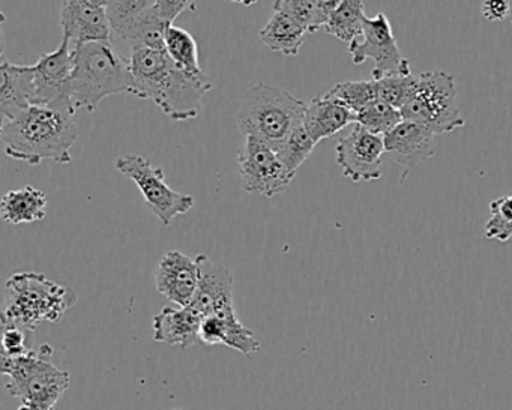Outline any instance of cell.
I'll list each match as a JSON object with an SVG mask.
<instances>
[{
    "label": "cell",
    "mask_w": 512,
    "mask_h": 410,
    "mask_svg": "<svg viewBox=\"0 0 512 410\" xmlns=\"http://www.w3.org/2000/svg\"><path fill=\"white\" fill-rule=\"evenodd\" d=\"M17 410H55L53 407L38 406V404L23 403Z\"/></svg>",
    "instance_id": "37"
},
{
    "label": "cell",
    "mask_w": 512,
    "mask_h": 410,
    "mask_svg": "<svg viewBox=\"0 0 512 410\" xmlns=\"http://www.w3.org/2000/svg\"><path fill=\"white\" fill-rule=\"evenodd\" d=\"M157 0H107L112 31L130 44L137 29L154 13Z\"/></svg>",
    "instance_id": "22"
},
{
    "label": "cell",
    "mask_w": 512,
    "mask_h": 410,
    "mask_svg": "<svg viewBox=\"0 0 512 410\" xmlns=\"http://www.w3.org/2000/svg\"><path fill=\"white\" fill-rule=\"evenodd\" d=\"M164 49L169 58L175 62L176 67L190 71V73H205V70L200 67L199 47H197L196 40L185 29L175 25L167 26L166 35H164Z\"/></svg>",
    "instance_id": "25"
},
{
    "label": "cell",
    "mask_w": 512,
    "mask_h": 410,
    "mask_svg": "<svg viewBox=\"0 0 512 410\" xmlns=\"http://www.w3.org/2000/svg\"><path fill=\"white\" fill-rule=\"evenodd\" d=\"M0 214L10 224H29L43 221L47 215V196L32 185L8 191L2 197Z\"/></svg>",
    "instance_id": "21"
},
{
    "label": "cell",
    "mask_w": 512,
    "mask_h": 410,
    "mask_svg": "<svg viewBox=\"0 0 512 410\" xmlns=\"http://www.w3.org/2000/svg\"><path fill=\"white\" fill-rule=\"evenodd\" d=\"M199 286V266L196 260L181 251H169L161 257L155 269L158 292L179 307H188Z\"/></svg>",
    "instance_id": "14"
},
{
    "label": "cell",
    "mask_w": 512,
    "mask_h": 410,
    "mask_svg": "<svg viewBox=\"0 0 512 410\" xmlns=\"http://www.w3.org/2000/svg\"><path fill=\"white\" fill-rule=\"evenodd\" d=\"M335 152L338 166L350 181H377L382 176L383 137L370 133L361 125L356 124L347 136L338 140Z\"/></svg>",
    "instance_id": "12"
},
{
    "label": "cell",
    "mask_w": 512,
    "mask_h": 410,
    "mask_svg": "<svg viewBox=\"0 0 512 410\" xmlns=\"http://www.w3.org/2000/svg\"><path fill=\"white\" fill-rule=\"evenodd\" d=\"M349 53L355 65H362L367 59L374 62L373 79L412 74L409 59L401 53L391 23L383 13L373 19L367 17L361 37L349 44Z\"/></svg>",
    "instance_id": "9"
},
{
    "label": "cell",
    "mask_w": 512,
    "mask_h": 410,
    "mask_svg": "<svg viewBox=\"0 0 512 410\" xmlns=\"http://www.w3.org/2000/svg\"><path fill=\"white\" fill-rule=\"evenodd\" d=\"M77 302L76 292L37 272H17L5 284L2 325L35 332L44 322L58 323Z\"/></svg>",
    "instance_id": "4"
},
{
    "label": "cell",
    "mask_w": 512,
    "mask_h": 410,
    "mask_svg": "<svg viewBox=\"0 0 512 410\" xmlns=\"http://www.w3.org/2000/svg\"><path fill=\"white\" fill-rule=\"evenodd\" d=\"M365 7L362 0H344L343 4L329 14L325 25L326 34L343 43L352 44L364 31Z\"/></svg>",
    "instance_id": "24"
},
{
    "label": "cell",
    "mask_w": 512,
    "mask_h": 410,
    "mask_svg": "<svg viewBox=\"0 0 512 410\" xmlns=\"http://www.w3.org/2000/svg\"><path fill=\"white\" fill-rule=\"evenodd\" d=\"M274 13L295 20L308 34H316L325 28L329 19V14L323 11L317 0H274Z\"/></svg>",
    "instance_id": "26"
},
{
    "label": "cell",
    "mask_w": 512,
    "mask_h": 410,
    "mask_svg": "<svg viewBox=\"0 0 512 410\" xmlns=\"http://www.w3.org/2000/svg\"><path fill=\"white\" fill-rule=\"evenodd\" d=\"M116 170L134 182L152 214L169 226L173 218L188 214L194 208L193 196L172 190L166 184L163 169L155 167L142 155H127L116 160Z\"/></svg>",
    "instance_id": "8"
},
{
    "label": "cell",
    "mask_w": 512,
    "mask_h": 410,
    "mask_svg": "<svg viewBox=\"0 0 512 410\" xmlns=\"http://www.w3.org/2000/svg\"><path fill=\"white\" fill-rule=\"evenodd\" d=\"M76 112L53 106H31L11 121L2 122L0 139L5 154L17 161L38 166L41 161L71 164L79 127Z\"/></svg>",
    "instance_id": "2"
},
{
    "label": "cell",
    "mask_w": 512,
    "mask_h": 410,
    "mask_svg": "<svg viewBox=\"0 0 512 410\" xmlns=\"http://www.w3.org/2000/svg\"><path fill=\"white\" fill-rule=\"evenodd\" d=\"M316 145L317 143L311 139L310 134H308L304 124H302L296 127L295 130L275 148V152H277L278 157L283 161L287 170H289L292 175H296L299 167L313 154Z\"/></svg>",
    "instance_id": "27"
},
{
    "label": "cell",
    "mask_w": 512,
    "mask_h": 410,
    "mask_svg": "<svg viewBox=\"0 0 512 410\" xmlns=\"http://www.w3.org/2000/svg\"><path fill=\"white\" fill-rule=\"evenodd\" d=\"M373 80L376 83L377 100L401 110L412 94L416 74H395Z\"/></svg>",
    "instance_id": "29"
},
{
    "label": "cell",
    "mask_w": 512,
    "mask_h": 410,
    "mask_svg": "<svg viewBox=\"0 0 512 410\" xmlns=\"http://www.w3.org/2000/svg\"><path fill=\"white\" fill-rule=\"evenodd\" d=\"M155 10H157V13L160 14L164 22L173 25V22H175L184 11H191L190 0H157Z\"/></svg>",
    "instance_id": "33"
},
{
    "label": "cell",
    "mask_w": 512,
    "mask_h": 410,
    "mask_svg": "<svg viewBox=\"0 0 512 410\" xmlns=\"http://www.w3.org/2000/svg\"><path fill=\"white\" fill-rule=\"evenodd\" d=\"M485 238L508 242L512 238V196H503L490 203V220L485 223Z\"/></svg>",
    "instance_id": "31"
},
{
    "label": "cell",
    "mask_w": 512,
    "mask_h": 410,
    "mask_svg": "<svg viewBox=\"0 0 512 410\" xmlns=\"http://www.w3.org/2000/svg\"><path fill=\"white\" fill-rule=\"evenodd\" d=\"M0 113L2 122L11 121L35 104V77L32 65L11 64L7 58L0 65Z\"/></svg>",
    "instance_id": "16"
},
{
    "label": "cell",
    "mask_w": 512,
    "mask_h": 410,
    "mask_svg": "<svg viewBox=\"0 0 512 410\" xmlns=\"http://www.w3.org/2000/svg\"><path fill=\"white\" fill-rule=\"evenodd\" d=\"M173 410H184V409H173Z\"/></svg>",
    "instance_id": "39"
},
{
    "label": "cell",
    "mask_w": 512,
    "mask_h": 410,
    "mask_svg": "<svg viewBox=\"0 0 512 410\" xmlns=\"http://www.w3.org/2000/svg\"><path fill=\"white\" fill-rule=\"evenodd\" d=\"M202 319L190 307L167 305L154 317V340L188 349L200 341Z\"/></svg>",
    "instance_id": "20"
},
{
    "label": "cell",
    "mask_w": 512,
    "mask_h": 410,
    "mask_svg": "<svg viewBox=\"0 0 512 410\" xmlns=\"http://www.w3.org/2000/svg\"><path fill=\"white\" fill-rule=\"evenodd\" d=\"M118 94H134L130 58H124L110 40L74 46L71 100L76 110L94 113L101 101Z\"/></svg>",
    "instance_id": "3"
},
{
    "label": "cell",
    "mask_w": 512,
    "mask_h": 410,
    "mask_svg": "<svg viewBox=\"0 0 512 410\" xmlns=\"http://www.w3.org/2000/svg\"><path fill=\"white\" fill-rule=\"evenodd\" d=\"M319 2L320 7L323 8V11L331 14L332 11L337 10L341 4H343L344 0H317Z\"/></svg>",
    "instance_id": "36"
},
{
    "label": "cell",
    "mask_w": 512,
    "mask_h": 410,
    "mask_svg": "<svg viewBox=\"0 0 512 410\" xmlns=\"http://www.w3.org/2000/svg\"><path fill=\"white\" fill-rule=\"evenodd\" d=\"M400 112L403 121L425 125L436 134L464 127L454 77L445 71L416 74L412 94Z\"/></svg>",
    "instance_id": "7"
},
{
    "label": "cell",
    "mask_w": 512,
    "mask_h": 410,
    "mask_svg": "<svg viewBox=\"0 0 512 410\" xmlns=\"http://www.w3.org/2000/svg\"><path fill=\"white\" fill-rule=\"evenodd\" d=\"M350 124H356V115L334 95L325 94L307 104L304 127L316 143L331 139Z\"/></svg>",
    "instance_id": "17"
},
{
    "label": "cell",
    "mask_w": 512,
    "mask_h": 410,
    "mask_svg": "<svg viewBox=\"0 0 512 410\" xmlns=\"http://www.w3.org/2000/svg\"><path fill=\"white\" fill-rule=\"evenodd\" d=\"M238 164L247 193L259 194L268 199L283 193L295 178L275 149L253 136H245Z\"/></svg>",
    "instance_id": "10"
},
{
    "label": "cell",
    "mask_w": 512,
    "mask_h": 410,
    "mask_svg": "<svg viewBox=\"0 0 512 410\" xmlns=\"http://www.w3.org/2000/svg\"><path fill=\"white\" fill-rule=\"evenodd\" d=\"M199 266V286L188 307L199 316H226L236 313L233 286L235 278L229 269L212 262L205 254L196 257Z\"/></svg>",
    "instance_id": "13"
},
{
    "label": "cell",
    "mask_w": 512,
    "mask_h": 410,
    "mask_svg": "<svg viewBox=\"0 0 512 410\" xmlns=\"http://www.w3.org/2000/svg\"><path fill=\"white\" fill-rule=\"evenodd\" d=\"M64 2L80 5V7L107 8V0H64Z\"/></svg>",
    "instance_id": "35"
},
{
    "label": "cell",
    "mask_w": 512,
    "mask_h": 410,
    "mask_svg": "<svg viewBox=\"0 0 512 410\" xmlns=\"http://www.w3.org/2000/svg\"><path fill=\"white\" fill-rule=\"evenodd\" d=\"M34 332L25 331L17 326H4V337H2V347L4 353L2 356H20L25 355L31 349L29 341L32 340Z\"/></svg>",
    "instance_id": "32"
},
{
    "label": "cell",
    "mask_w": 512,
    "mask_h": 410,
    "mask_svg": "<svg viewBox=\"0 0 512 410\" xmlns=\"http://www.w3.org/2000/svg\"><path fill=\"white\" fill-rule=\"evenodd\" d=\"M61 26L64 37L73 46L109 41L112 26H110L107 8H88L80 5L62 4Z\"/></svg>",
    "instance_id": "18"
},
{
    "label": "cell",
    "mask_w": 512,
    "mask_h": 410,
    "mask_svg": "<svg viewBox=\"0 0 512 410\" xmlns=\"http://www.w3.org/2000/svg\"><path fill=\"white\" fill-rule=\"evenodd\" d=\"M329 94L341 101L344 106L349 107L353 113H359L370 104L376 103L377 91L374 80L371 82H343L335 85Z\"/></svg>",
    "instance_id": "30"
},
{
    "label": "cell",
    "mask_w": 512,
    "mask_h": 410,
    "mask_svg": "<svg viewBox=\"0 0 512 410\" xmlns=\"http://www.w3.org/2000/svg\"><path fill=\"white\" fill-rule=\"evenodd\" d=\"M235 4L244 5V7H251V5L257 4V0H232Z\"/></svg>",
    "instance_id": "38"
},
{
    "label": "cell",
    "mask_w": 512,
    "mask_h": 410,
    "mask_svg": "<svg viewBox=\"0 0 512 410\" xmlns=\"http://www.w3.org/2000/svg\"><path fill=\"white\" fill-rule=\"evenodd\" d=\"M482 16L487 22H503L511 13L509 0H482Z\"/></svg>",
    "instance_id": "34"
},
{
    "label": "cell",
    "mask_w": 512,
    "mask_h": 410,
    "mask_svg": "<svg viewBox=\"0 0 512 410\" xmlns=\"http://www.w3.org/2000/svg\"><path fill=\"white\" fill-rule=\"evenodd\" d=\"M53 349L44 344L25 355L2 356V374L7 391L23 403L55 407L71 383L68 371L52 362Z\"/></svg>",
    "instance_id": "6"
},
{
    "label": "cell",
    "mask_w": 512,
    "mask_h": 410,
    "mask_svg": "<svg viewBox=\"0 0 512 410\" xmlns=\"http://www.w3.org/2000/svg\"><path fill=\"white\" fill-rule=\"evenodd\" d=\"M308 32L299 23L281 13H274L268 25L260 31V40L272 52L287 58L298 56Z\"/></svg>",
    "instance_id": "23"
},
{
    "label": "cell",
    "mask_w": 512,
    "mask_h": 410,
    "mask_svg": "<svg viewBox=\"0 0 512 410\" xmlns=\"http://www.w3.org/2000/svg\"><path fill=\"white\" fill-rule=\"evenodd\" d=\"M199 335L200 341L209 346L223 344L245 356L254 355L260 350L256 335L238 319L236 313L203 317Z\"/></svg>",
    "instance_id": "19"
},
{
    "label": "cell",
    "mask_w": 512,
    "mask_h": 410,
    "mask_svg": "<svg viewBox=\"0 0 512 410\" xmlns=\"http://www.w3.org/2000/svg\"><path fill=\"white\" fill-rule=\"evenodd\" d=\"M401 122H403V116H401L400 110L382 103V101H376V103L370 104L361 112L356 113V124L361 125L370 133L377 134V136H385Z\"/></svg>",
    "instance_id": "28"
},
{
    "label": "cell",
    "mask_w": 512,
    "mask_h": 410,
    "mask_svg": "<svg viewBox=\"0 0 512 410\" xmlns=\"http://www.w3.org/2000/svg\"><path fill=\"white\" fill-rule=\"evenodd\" d=\"M307 104L278 86L259 82L245 92L236 113L244 136H253L277 148L296 127L304 124Z\"/></svg>",
    "instance_id": "5"
},
{
    "label": "cell",
    "mask_w": 512,
    "mask_h": 410,
    "mask_svg": "<svg viewBox=\"0 0 512 410\" xmlns=\"http://www.w3.org/2000/svg\"><path fill=\"white\" fill-rule=\"evenodd\" d=\"M134 97L152 100L167 118L191 121L202 113L203 101L212 89L206 73H190L176 67L166 50H131Z\"/></svg>",
    "instance_id": "1"
},
{
    "label": "cell",
    "mask_w": 512,
    "mask_h": 410,
    "mask_svg": "<svg viewBox=\"0 0 512 410\" xmlns=\"http://www.w3.org/2000/svg\"><path fill=\"white\" fill-rule=\"evenodd\" d=\"M32 68L35 77L34 106L61 107L77 112L71 100L74 46L68 38H62L61 46L55 52L41 55Z\"/></svg>",
    "instance_id": "11"
},
{
    "label": "cell",
    "mask_w": 512,
    "mask_h": 410,
    "mask_svg": "<svg viewBox=\"0 0 512 410\" xmlns=\"http://www.w3.org/2000/svg\"><path fill=\"white\" fill-rule=\"evenodd\" d=\"M437 134L425 125L403 121L383 136L385 154L410 172L413 167L430 160L436 154Z\"/></svg>",
    "instance_id": "15"
}]
</instances>
